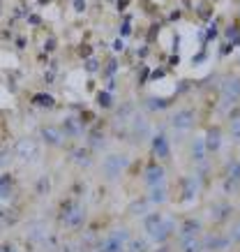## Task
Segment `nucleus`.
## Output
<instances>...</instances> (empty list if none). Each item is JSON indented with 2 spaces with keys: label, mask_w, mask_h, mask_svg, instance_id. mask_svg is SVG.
I'll return each mask as SVG.
<instances>
[{
  "label": "nucleus",
  "mask_w": 240,
  "mask_h": 252,
  "mask_svg": "<svg viewBox=\"0 0 240 252\" xmlns=\"http://www.w3.org/2000/svg\"><path fill=\"white\" fill-rule=\"evenodd\" d=\"M143 229H146L148 238H153L155 243H166L171 234L176 231V222L169 215L162 213H148L143 218Z\"/></svg>",
  "instance_id": "obj_1"
},
{
  "label": "nucleus",
  "mask_w": 240,
  "mask_h": 252,
  "mask_svg": "<svg viewBox=\"0 0 240 252\" xmlns=\"http://www.w3.org/2000/svg\"><path fill=\"white\" fill-rule=\"evenodd\" d=\"M127 167H130V158H127V155H108L107 160H104V164H102V171H104L107 178L113 181V178H118Z\"/></svg>",
  "instance_id": "obj_2"
},
{
  "label": "nucleus",
  "mask_w": 240,
  "mask_h": 252,
  "mask_svg": "<svg viewBox=\"0 0 240 252\" xmlns=\"http://www.w3.org/2000/svg\"><path fill=\"white\" fill-rule=\"evenodd\" d=\"M127 241H130V234L125 229H116L100 245V252H125V243Z\"/></svg>",
  "instance_id": "obj_3"
},
{
  "label": "nucleus",
  "mask_w": 240,
  "mask_h": 252,
  "mask_svg": "<svg viewBox=\"0 0 240 252\" xmlns=\"http://www.w3.org/2000/svg\"><path fill=\"white\" fill-rule=\"evenodd\" d=\"M194 123H196V116H194L192 109H180V111H176V114L171 116V125L180 132L192 130Z\"/></svg>",
  "instance_id": "obj_4"
},
{
  "label": "nucleus",
  "mask_w": 240,
  "mask_h": 252,
  "mask_svg": "<svg viewBox=\"0 0 240 252\" xmlns=\"http://www.w3.org/2000/svg\"><path fill=\"white\" fill-rule=\"evenodd\" d=\"M14 153L19 160H24V162H32L35 158H37V146H35V141L32 139H21L19 144L14 146Z\"/></svg>",
  "instance_id": "obj_5"
},
{
  "label": "nucleus",
  "mask_w": 240,
  "mask_h": 252,
  "mask_svg": "<svg viewBox=\"0 0 240 252\" xmlns=\"http://www.w3.org/2000/svg\"><path fill=\"white\" fill-rule=\"evenodd\" d=\"M222 99L231 102V104L236 99H240V77L224 79V84H222Z\"/></svg>",
  "instance_id": "obj_6"
},
{
  "label": "nucleus",
  "mask_w": 240,
  "mask_h": 252,
  "mask_svg": "<svg viewBox=\"0 0 240 252\" xmlns=\"http://www.w3.org/2000/svg\"><path fill=\"white\" fill-rule=\"evenodd\" d=\"M83 220H85V213L81 206H70L67 211H62V222H65V227H70V229L81 227Z\"/></svg>",
  "instance_id": "obj_7"
},
{
  "label": "nucleus",
  "mask_w": 240,
  "mask_h": 252,
  "mask_svg": "<svg viewBox=\"0 0 240 252\" xmlns=\"http://www.w3.org/2000/svg\"><path fill=\"white\" fill-rule=\"evenodd\" d=\"M231 238L229 236H217V234H210V236L203 238V248L206 252H222V250H229L231 248Z\"/></svg>",
  "instance_id": "obj_8"
},
{
  "label": "nucleus",
  "mask_w": 240,
  "mask_h": 252,
  "mask_svg": "<svg viewBox=\"0 0 240 252\" xmlns=\"http://www.w3.org/2000/svg\"><path fill=\"white\" fill-rule=\"evenodd\" d=\"M169 199V190H166V183H157V185H150V192H148V201L155 204V206H162L166 204Z\"/></svg>",
  "instance_id": "obj_9"
},
{
  "label": "nucleus",
  "mask_w": 240,
  "mask_h": 252,
  "mask_svg": "<svg viewBox=\"0 0 240 252\" xmlns=\"http://www.w3.org/2000/svg\"><path fill=\"white\" fill-rule=\"evenodd\" d=\"M178 250L180 252H206V248H203V241L199 236H180Z\"/></svg>",
  "instance_id": "obj_10"
},
{
  "label": "nucleus",
  "mask_w": 240,
  "mask_h": 252,
  "mask_svg": "<svg viewBox=\"0 0 240 252\" xmlns=\"http://www.w3.org/2000/svg\"><path fill=\"white\" fill-rule=\"evenodd\" d=\"M146 183H148V188H150V185H157V183H166V171H164L160 164L148 167L146 169Z\"/></svg>",
  "instance_id": "obj_11"
},
{
  "label": "nucleus",
  "mask_w": 240,
  "mask_h": 252,
  "mask_svg": "<svg viewBox=\"0 0 240 252\" xmlns=\"http://www.w3.org/2000/svg\"><path fill=\"white\" fill-rule=\"evenodd\" d=\"M203 141H206L208 153H219V148H222V132L217 130V127H213V130H208V134L203 137Z\"/></svg>",
  "instance_id": "obj_12"
},
{
  "label": "nucleus",
  "mask_w": 240,
  "mask_h": 252,
  "mask_svg": "<svg viewBox=\"0 0 240 252\" xmlns=\"http://www.w3.org/2000/svg\"><path fill=\"white\" fill-rule=\"evenodd\" d=\"M83 132V125L74 118V116H70L67 121L62 123V134H67V137H79Z\"/></svg>",
  "instance_id": "obj_13"
},
{
  "label": "nucleus",
  "mask_w": 240,
  "mask_h": 252,
  "mask_svg": "<svg viewBox=\"0 0 240 252\" xmlns=\"http://www.w3.org/2000/svg\"><path fill=\"white\" fill-rule=\"evenodd\" d=\"M203 229V224L199 220H185L180 227V236H199Z\"/></svg>",
  "instance_id": "obj_14"
},
{
  "label": "nucleus",
  "mask_w": 240,
  "mask_h": 252,
  "mask_svg": "<svg viewBox=\"0 0 240 252\" xmlns=\"http://www.w3.org/2000/svg\"><path fill=\"white\" fill-rule=\"evenodd\" d=\"M206 155H208V148H206V141H203V137H196L192 144V158L194 162H203L206 160Z\"/></svg>",
  "instance_id": "obj_15"
},
{
  "label": "nucleus",
  "mask_w": 240,
  "mask_h": 252,
  "mask_svg": "<svg viewBox=\"0 0 240 252\" xmlns=\"http://www.w3.org/2000/svg\"><path fill=\"white\" fill-rule=\"evenodd\" d=\"M196 192H199V181L196 178H185L183 181V199L185 201H192L196 197Z\"/></svg>",
  "instance_id": "obj_16"
},
{
  "label": "nucleus",
  "mask_w": 240,
  "mask_h": 252,
  "mask_svg": "<svg viewBox=\"0 0 240 252\" xmlns=\"http://www.w3.org/2000/svg\"><path fill=\"white\" fill-rule=\"evenodd\" d=\"M150 245H148L146 238H130L125 243V252H148Z\"/></svg>",
  "instance_id": "obj_17"
},
{
  "label": "nucleus",
  "mask_w": 240,
  "mask_h": 252,
  "mask_svg": "<svg viewBox=\"0 0 240 252\" xmlns=\"http://www.w3.org/2000/svg\"><path fill=\"white\" fill-rule=\"evenodd\" d=\"M153 148H155V155H157V158H162V160H166V158H169V141H166L162 134L155 139Z\"/></svg>",
  "instance_id": "obj_18"
},
{
  "label": "nucleus",
  "mask_w": 240,
  "mask_h": 252,
  "mask_svg": "<svg viewBox=\"0 0 240 252\" xmlns=\"http://www.w3.org/2000/svg\"><path fill=\"white\" fill-rule=\"evenodd\" d=\"M42 137H44V141H47V144H51V146H58V144H60V141H62V137H65V134H62V132H58V130H55V127H47Z\"/></svg>",
  "instance_id": "obj_19"
},
{
  "label": "nucleus",
  "mask_w": 240,
  "mask_h": 252,
  "mask_svg": "<svg viewBox=\"0 0 240 252\" xmlns=\"http://www.w3.org/2000/svg\"><path fill=\"white\" fill-rule=\"evenodd\" d=\"M74 158H77V162H79V164H83V167H90V164H93V158H90V151H83V148H79V151H77V155H74Z\"/></svg>",
  "instance_id": "obj_20"
},
{
  "label": "nucleus",
  "mask_w": 240,
  "mask_h": 252,
  "mask_svg": "<svg viewBox=\"0 0 240 252\" xmlns=\"http://www.w3.org/2000/svg\"><path fill=\"white\" fill-rule=\"evenodd\" d=\"M229 176H231L233 181H238V183H240V160H231V162H229Z\"/></svg>",
  "instance_id": "obj_21"
},
{
  "label": "nucleus",
  "mask_w": 240,
  "mask_h": 252,
  "mask_svg": "<svg viewBox=\"0 0 240 252\" xmlns=\"http://www.w3.org/2000/svg\"><path fill=\"white\" fill-rule=\"evenodd\" d=\"M229 211H231V208L226 206V204H217V206L213 208V211H210V213L215 215V220H224V215L229 213Z\"/></svg>",
  "instance_id": "obj_22"
},
{
  "label": "nucleus",
  "mask_w": 240,
  "mask_h": 252,
  "mask_svg": "<svg viewBox=\"0 0 240 252\" xmlns=\"http://www.w3.org/2000/svg\"><path fill=\"white\" fill-rule=\"evenodd\" d=\"M224 192L226 194H231V192H238V181H233L231 176L224 181Z\"/></svg>",
  "instance_id": "obj_23"
},
{
  "label": "nucleus",
  "mask_w": 240,
  "mask_h": 252,
  "mask_svg": "<svg viewBox=\"0 0 240 252\" xmlns=\"http://www.w3.org/2000/svg\"><path fill=\"white\" fill-rule=\"evenodd\" d=\"M231 137L236 141H240V118H233L231 121Z\"/></svg>",
  "instance_id": "obj_24"
},
{
  "label": "nucleus",
  "mask_w": 240,
  "mask_h": 252,
  "mask_svg": "<svg viewBox=\"0 0 240 252\" xmlns=\"http://www.w3.org/2000/svg\"><path fill=\"white\" fill-rule=\"evenodd\" d=\"M229 238H231V243H240V222H236L231 227V234H229Z\"/></svg>",
  "instance_id": "obj_25"
},
{
  "label": "nucleus",
  "mask_w": 240,
  "mask_h": 252,
  "mask_svg": "<svg viewBox=\"0 0 240 252\" xmlns=\"http://www.w3.org/2000/svg\"><path fill=\"white\" fill-rule=\"evenodd\" d=\"M132 211H134V213H141V215H143V213L148 211V208H146V201H139V204H134Z\"/></svg>",
  "instance_id": "obj_26"
}]
</instances>
